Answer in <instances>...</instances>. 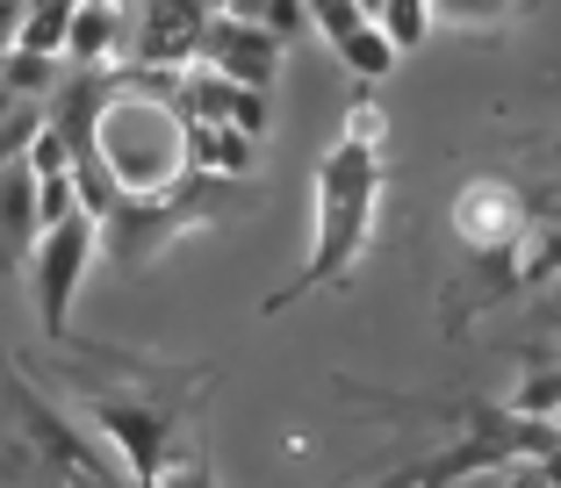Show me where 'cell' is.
<instances>
[{
	"instance_id": "cell-1",
	"label": "cell",
	"mask_w": 561,
	"mask_h": 488,
	"mask_svg": "<svg viewBox=\"0 0 561 488\" xmlns=\"http://www.w3.org/2000/svg\"><path fill=\"white\" fill-rule=\"evenodd\" d=\"M375 209H381V137L346 130L317 165V209H310V259L288 288L266 294V316H280L296 294L339 288L360 266L367 237H375Z\"/></svg>"
},
{
	"instance_id": "cell-2",
	"label": "cell",
	"mask_w": 561,
	"mask_h": 488,
	"mask_svg": "<svg viewBox=\"0 0 561 488\" xmlns=\"http://www.w3.org/2000/svg\"><path fill=\"white\" fill-rule=\"evenodd\" d=\"M238 179H224V173H187L181 187H165V195H123L116 209L101 216V252L116 266H151L165 252L173 237H187L195 223H216L224 216V195H231Z\"/></svg>"
},
{
	"instance_id": "cell-3",
	"label": "cell",
	"mask_w": 561,
	"mask_h": 488,
	"mask_svg": "<svg viewBox=\"0 0 561 488\" xmlns=\"http://www.w3.org/2000/svg\"><path fill=\"white\" fill-rule=\"evenodd\" d=\"M94 252H101V216L94 209L58 216V223H44V237H36L30 288H36V316H44V338L50 345H72V294H80Z\"/></svg>"
},
{
	"instance_id": "cell-4",
	"label": "cell",
	"mask_w": 561,
	"mask_h": 488,
	"mask_svg": "<svg viewBox=\"0 0 561 488\" xmlns=\"http://www.w3.org/2000/svg\"><path fill=\"white\" fill-rule=\"evenodd\" d=\"M202 66L224 72V80H245V86H274L280 36L266 30L260 15H216L209 36H202Z\"/></svg>"
},
{
	"instance_id": "cell-5",
	"label": "cell",
	"mask_w": 561,
	"mask_h": 488,
	"mask_svg": "<svg viewBox=\"0 0 561 488\" xmlns=\"http://www.w3.org/2000/svg\"><path fill=\"white\" fill-rule=\"evenodd\" d=\"M36 237H44V195H36V165L22 151V159H0V274L30 266Z\"/></svg>"
},
{
	"instance_id": "cell-6",
	"label": "cell",
	"mask_w": 561,
	"mask_h": 488,
	"mask_svg": "<svg viewBox=\"0 0 561 488\" xmlns=\"http://www.w3.org/2000/svg\"><path fill=\"white\" fill-rule=\"evenodd\" d=\"M209 0H145V22H137V58L145 66H187L202 58V36H209Z\"/></svg>"
},
{
	"instance_id": "cell-7",
	"label": "cell",
	"mask_w": 561,
	"mask_h": 488,
	"mask_svg": "<svg viewBox=\"0 0 561 488\" xmlns=\"http://www.w3.org/2000/svg\"><path fill=\"white\" fill-rule=\"evenodd\" d=\"M518 230V195L512 187H496V179H468L461 201H454V237L468 252H504Z\"/></svg>"
},
{
	"instance_id": "cell-8",
	"label": "cell",
	"mask_w": 561,
	"mask_h": 488,
	"mask_svg": "<svg viewBox=\"0 0 561 488\" xmlns=\"http://www.w3.org/2000/svg\"><path fill=\"white\" fill-rule=\"evenodd\" d=\"M130 36L123 22V0H80V15H72V44H66V66H108Z\"/></svg>"
},
{
	"instance_id": "cell-9",
	"label": "cell",
	"mask_w": 561,
	"mask_h": 488,
	"mask_svg": "<svg viewBox=\"0 0 561 488\" xmlns=\"http://www.w3.org/2000/svg\"><path fill=\"white\" fill-rule=\"evenodd\" d=\"M331 50H339V66H346L353 80H367V86H375V80H389V72H397V58H403V50H397V36L381 30L375 15H367L360 30H346Z\"/></svg>"
},
{
	"instance_id": "cell-10",
	"label": "cell",
	"mask_w": 561,
	"mask_h": 488,
	"mask_svg": "<svg viewBox=\"0 0 561 488\" xmlns=\"http://www.w3.org/2000/svg\"><path fill=\"white\" fill-rule=\"evenodd\" d=\"M66 58H50V50H30V44H8L0 50V80L15 86V94H30V101H44V94H58L66 86Z\"/></svg>"
},
{
	"instance_id": "cell-11",
	"label": "cell",
	"mask_w": 561,
	"mask_h": 488,
	"mask_svg": "<svg viewBox=\"0 0 561 488\" xmlns=\"http://www.w3.org/2000/svg\"><path fill=\"white\" fill-rule=\"evenodd\" d=\"M195 165L202 173H224V179H245L252 173V137L238 123H195Z\"/></svg>"
},
{
	"instance_id": "cell-12",
	"label": "cell",
	"mask_w": 561,
	"mask_h": 488,
	"mask_svg": "<svg viewBox=\"0 0 561 488\" xmlns=\"http://www.w3.org/2000/svg\"><path fill=\"white\" fill-rule=\"evenodd\" d=\"M375 22H381L389 36H397V50H417V44H425V30H432L439 15H432V0H389V8H381Z\"/></svg>"
},
{
	"instance_id": "cell-13",
	"label": "cell",
	"mask_w": 561,
	"mask_h": 488,
	"mask_svg": "<svg viewBox=\"0 0 561 488\" xmlns=\"http://www.w3.org/2000/svg\"><path fill=\"white\" fill-rule=\"evenodd\" d=\"M518 0H432V15L454 22V30H496V22H512Z\"/></svg>"
},
{
	"instance_id": "cell-14",
	"label": "cell",
	"mask_w": 561,
	"mask_h": 488,
	"mask_svg": "<svg viewBox=\"0 0 561 488\" xmlns=\"http://www.w3.org/2000/svg\"><path fill=\"white\" fill-rule=\"evenodd\" d=\"M260 22H266V30L280 36V44H288V36H302V30H317L310 0H266V8H260Z\"/></svg>"
},
{
	"instance_id": "cell-15",
	"label": "cell",
	"mask_w": 561,
	"mask_h": 488,
	"mask_svg": "<svg viewBox=\"0 0 561 488\" xmlns=\"http://www.w3.org/2000/svg\"><path fill=\"white\" fill-rule=\"evenodd\" d=\"M22 15H30V0H0V50L22 36Z\"/></svg>"
},
{
	"instance_id": "cell-16",
	"label": "cell",
	"mask_w": 561,
	"mask_h": 488,
	"mask_svg": "<svg viewBox=\"0 0 561 488\" xmlns=\"http://www.w3.org/2000/svg\"><path fill=\"white\" fill-rule=\"evenodd\" d=\"M360 8H367V15H381V8H389V0H360Z\"/></svg>"
},
{
	"instance_id": "cell-17",
	"label": "cell",
	"mask_w": 561,
	"mask_h": 488,
	"mask_svg": "<svg viewBox=\"0 0 561 488\" xmlns=\"http://www.w3.org/2000/svg\"><path fill=\"white\" fill-rule=\"evenodd\" d=\"M554 316H561V310H554Z\"/></svg>"
}]
</instances>
